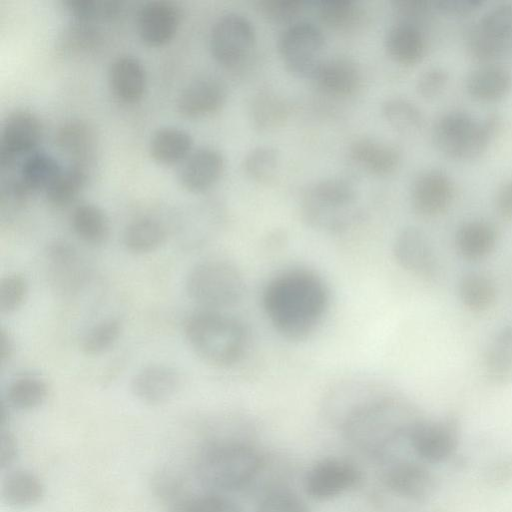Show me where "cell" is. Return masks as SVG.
I'll return each mask as SVG.
<instances>
[{
  "label": "cell",
  "mask_w": 512,
  "mask_h": 512,
  "mask_svg": "<svg viewBox=\"0 0 512 512\" xmlns=\"http://www.w3.org/2000/svg\"><path fill=\"white\" fill-rule=\"evenodd\" d=\"M324 280L306 268H292L272 277L262 293L269 322L284 338L299 341L321 324L329 307Z\"/></svg>",
  "instance_id": "cell-1"
},
{
  "label": "cell",
  "mask_w": 512,
  "mask_h": 512,
  "mask_svg": "<svg viewBox=\"0 0 512 512\" xmlns=\"http://www.w3.org/2000/svg\"><path fill=\"white\" fill-rule=\"evenodd\" d=\"M423 418L416 407L390 389L369 399L340 423L346 438L366 452H386L406 440Z\"/></svg>",
  "instance_id": "cell-2"
},
{
  "label": "cell",
  "mask_w": 512,
  "mask_h": 512,
  "mask_svg": "<svg viewBox=\"0 0 512 512\" xmlns=\"http://www.w3.org/2000/svg\"><path fill=\"white\" fill-rule=\"evenodd\" d=\"M184 334L193 352L218 367L236 364L247 346V332L240 321L223 311L200 309L191 314Z\"/></svg>",
  "instance_id": "cell-3"
},
{
  "label": "cell",
  "mask_w": 512,
  "mask_h": 512,
  "mask_svg": "<svg viewBox=\"0 0 512 512\" xmlns=\"http://www.w3.org/2000/svg\"><path fill=\"white\" fill-rule=\"evenodd\" d=\"M261 465V456L251 445L237 440H219L201 450L196 473L210 491L221 493L247 486Z\"/></svg>",
  "instance_id": "cell-4"
},
{
  "label": "cell",
  "mask_w": 512,
  "mask_h": 512,
  "mask_svg": "<svg viewBox=\"0 0 512 512\" xmlns=\"http://www.w3.org/2000/svg\"><path fill=\"white\" fill-rule=\"evenodd\" d=\"M500 126L497 114L476 118L465 110H449L440 115L432 128L435 147L447 158L469 161L481 156Z\"/></svg>",
  "instance_id": "cell-5"
},
{
  "label": "cell",
  "mask_w": 512,
  "mask_h": 512,
  "mask_svg": "<svg viewBox=\"0 0 512 512\" xmlns=\"http://www.w3.org/2000/svg\"><path fill=\"white\" fill-rule=\"evenodd\" d=\"M356 189L347 179L329 177L317 181L304 193L301 212L311 227L326 232H342L359 217L355 207Z\"/></svg>",
  "instance_id": "cell-6"
},
{
  "label": "cell",
  "mask_w": 512,
  "mask_h": 512,
  "mask_svg": "<svg viewBox=\"0 0 512 512\" xmlns=\"http://www.w3.org/2000/svg\"><path fill=\"white\" fill-rule=\"evenodd\" d=\"M185 289L188 297L201 309L223 311L242 298L244 279L230 262L209 259L190 269Z\"/></svg>",
  "instance_id": "cell-7"
},
{
  "label": "cell",
  "mask_w": 512,
  "mask_h": 512,
  "mask_svg": "<svg viewBox=\"0 0 512 512\" xmlns=\"http://www.w3.org/2000/svg\"><path fill=\"white\" fill-rule=\"evenodd\" d=\"M277 47L284 67L290 74L298 78H311L323 61L325 37L315 24L296 21L282 31Z\"/></svg>",
  "instance_id": "cell-8"
},
{
  "label": "cell",
  "mask_w": 512,
  "mask_h": 512,
  "mask_svg": "<svg viewBox=\"0 0 512 512\" xmlns=\"http://www.w3.org/2000/svg\"><path fill=\"white\" fill-rule=\"evenodd\" d=\"M256 43L253 23L238 12L222 14L214 22L209 46L214 60L227 69L241 66L251 55Z\"/></svg>",
  "instance_id": "cell-9"
},
{
  "label": "cell",
  "mask_w": 512,
  "mask_h": 512,
  "mask_svg": "<svg viewBox=\"0 0 512 512\" xmlns=\"http://www.w3.org/2000/svg\"><path fill=\"white\" fill-rule=\"evenodd\" d=\"M460 441V424L454 416L421 418L411 429L407 442L426 464H441L453 457Z\"/></svg>",
  "instance_id": "cell-10"
},
{
  "label": "cell",
  "mask_w": 512,
  "mask_h": 512,
  "mask_svg": "<svg viewBox=\"0 0 512 512\" xmlns=\"http://www.w3.org/2000/svg\"><path fill=\"white\" fill-rule=\"evenodd\" d=\"M43 137L40 118L30 110L17 109L4 120L0 137V166H12L17 159L35 152Z\"/></svg>",
  "instance_id": "cell-11"
},
{
  "label": "cell",
  "mask_w": 512,
  "mask_h": 512,
  "mask_svg": "<svg viewBox=\"0 0 512 512\" xmlns=\"http://www.w3.org/2000/svg\"><path fill=\"white\" fill-rule=\"evenodd\" d=\"M360 479L361 473L353 463L338 458H325L307 471L304 488L311 498L327 500L354 488Z\"/></svg>",
  "instance_id": "cell-12"
},
{
  "label": "cell",
  "mask_w": 512,
  "mask_h": 512,
  "mask_svg": "<svg viewBox=\"0 0 512 512\" xmlns=\"http://www.w3.org/2000/svg\"><path fill=\"white\" fill-rule=\"evenodd\" d=\"M455 197V184L445 171L430 168L421 171L410 187V204L422 217H436L445 213Z\"/></svg>",
  "instance_id": "cell-13"
},
{
  "label": "cell",
  "mask_w": 512,
  "mask_h": 512,
  "mask_svg": "<svg viewBox=\"0 0 512 512\" xmlns=\"http://www.w3.org/2000/svg\"><path fill=\"white\" fill-rule=\"evenodd\" d=\"M386 487L406 500L424 503L436 493L437 478L422 461L398 460L388 466L383 475Z\"/></svg>",
  "instance_id": "cell-14"
},
{
  "label": "cell",
  "mask_w": 512,
  "mask_h": 512,
  "mask_svg": "<svg viewBox=\"0 0 512 512\" xmlns=\"http://www.w3.org/2000/svg\"><path fill=\"white\" fill-rule=\"evenodd\" d=\"M384 382L367 375H355L339 380L327 391L324 407L339 424L352 411L374 396L386 391Z\"/></svg>",
  "instance_id": "cell-15"
},
{
  "label": "cell",
  "mask_w": 512,
  "mask_h": 512,
  "mask_svg": "<svg viewBox=\"0 0 512 512\" xmlns=\"http://www.w3.org/2000/svg\"><path fill=\"white\" fill-rule=\"evenodd\" d=\"M393 255L402 269L415 276L431 279L437 274L438 262L432 245L417 227H405L397 234Z\"/></svg>",
  "instance_id": "cell-16"
},
{
  "label": "cell",
  "mask_w": 512,
  "mask_h": 512,
  "mask_svg": "<svg viewBox=\"0 0 512 512\" xmlns=\"http://www.w3.org/2000/svg\"><path fill=\"white\" fill-rule=\"evenodd\" d=\"M181 23V10L173 2L156 0L142 5L137 15V31L148 46L159 47L170 42Z\"/></svg>",
  "instance_id": "cell-17"
},
{
  "label": "cell",
  "mask_w": 512,
  "mask_h": 512,
  "mask_svg": "<svg viewBox=\"0 0 512 512\" xmlns=\"http://www.w3.org/2000/svg\"><path fill=\"white\" fill-rule=\"evenodd\" d=\"M61 171L52 155L35 151L25 157L17 177L8 183V195L16 202H23L37 191L45 192Z\"/></svg>",
  "instance_id": "cell-18"
},
{
  "label": "cell",
  "mask_w": 512,
  "mask_h": 512,
  "mask_svg": "<svg viewBox=\"0 0 512 512\" xmlns=\"http://www.w3.org/2000/svg\"><path fill=\"white\" fill-rule=\"evenodd\" d=\"M227 91L224 84L210 76L191 81L182 89L176 101L178 113L197 119L217 113L225 105Z\"/></svg>",
  "instance_id": "cell-19"
},
{
  "label": "cell",
  "mask_w": 512,
  "mask_h": 512,
  "mask_svg": "<svg viewBox=\"0 0 512 512\" xmlns=\"http://www.w3.org/2000/svg\"><path fill=\"white\" fill-rule=\"evenodd\" d=\"M180 383V375L174 368L151 364L135 373L131 380V391L144 404L160 405L174 397Z\"/></svg>",
  "instance_id": "cell-20"
},
{
  "label": "cell",
  "mask_w": 512,
  "mask_h": 512,
  "mask_svg": "<svg viewBox=\"0 0 512 512\" xmlns=\"http://www.w3.org/2000/svg\"><path fill=\"white\" fill-rule=\"evenodd\" d=\"M224 167L225 160L219 150L203 147L193 151L182 163L179 182L189 192H204L218 182Z\"/></svg>",
  "instance_id": "cell-21"
},
{
  "label": "cell",
  "mask_w": 512,
  "mask_h": 512,
  "mask_svg": "<svg viewBox=\"0 0 512 512\" xmlns=\"http://www.w3.org/2000/svg\"><path fill=\"white\" fill-rule=\"evenodd\" d=\"M58 150L71 164L90 169L97 151L98 138L94 127L82 119L63 122L55 132Z\"/></svg>",
  "instance_id": "cell-22"
},
{
  "label": "cell",
  "mask_w": 512,
  "mask_h": 512,
  "mask_svg": "<svg viewBox=\"0 0 512 512\" xmlns=\"http://www.w3.org/2000/svg\"><path fill=\"white\" fill-rule=\"evenodd\" d=\"M323 93L345 98L354 95L361 86L362 75L350 58L333 57L323 60L311 77Z\"/></svg>",
  "instance_id": "cell-23"
},
{
  "label": "cell",
  "mask_w": 512,
  "mask_h": 512,
  "mask_svg": "<svg viewBox=\"0 0 512 512\" xmlns=\"http://www.w3.org/2000/svg\"><path fill=\"white\" fill-rule=\"evenodd\" d=\"M109 87L114 97L125 104L140 101L147 87V74L143 63L132 55L116 57L108 71Z\"/></svg>",
  "instance_id": "cell-24"
},
{
  "label": "cell",
  "mask_w": 512,
  "mask_h": 512,
  "mask_svg": "<svg viewBox=\"0 0 512 512\" xmlns=\"http://www.w3.org/2000/svg\"><path fill=\"white\" fill-rule=\"evenodd\" d=\"M349 156L355 164L377 177L393 174L401 162V153L396 146L372 137L355 139L350 145Z\"/></svg>",
  "instance_id": "cell-25"
},
{
  "label": "cell",
  "mask_w": 512,
  "mask_h": 512,
  "mask_svg": "<svg viewBox=\"0 0 512 512\" xmlns=\"http://www.w3.org/2000/svg\"><path fill=\"white\" fill-rule=\"evenodd\" d=\"M510 70L500 62L480 63L466 76L465 90L474 100L483 103L496 102L510 91Z\"/></svg>",
  "instance_id": "cell-26"
},
{
  "label": "cell",
  "mask_w": 512,
  "mask_h": 512,
  "mask_svg": "<svg viewBox=\"0 0 512 512\" xmlns=\"http://www.w3.org/2000/svg\"><path fill=\"white\" fill-rule=\"evenodd\" d=\"M384 44L390 58L404 66L419 63L427 50L423 27L401 21H397L387 30Z\"/></svg>",
  "instance_id": "cell-27"
},
{
  "label": "cell",
  "mask_w": 512,
  "mask_h": 512,
  "mask_svg": "<svg viewBox=\"0 0 512 512\" xmlns=\"http://www.w3.org/2000/svg\"><path fill=\"white\" fill-rule=\"evenodd\" d=\"M1 499L9 508L26 510L38 505L45 496V485L33 471L23 468L7 471L1 482Z\"/></svg>",
  "instance_id": "cell-28"
},
{
  "label": "cell",
  "mask_w": 512,
  "mask_h": 512,
  "mask_svg": "<svg viewBox=\"0 0 512 512\" xmlns=\"http://www.w3.org/2000/svg\"><path fill=\"white\" fill-rule=\"evenodd\" d=\"M497 239L498 232L493 223L485 219H471L458 227L455 245L462 258L477 261L494 250Z\"/></svg>",
  "instance_id": "cell-29"
},
{
  "label": "cell",
  "mask_w": 512,
  "mask_h": 512,
  "mask_svg": "<svg viewBox=\"0 0 512 512\" xmlns=\"http://www.w3.org/2000/svg\"><path fill=\"white\" fill-rule=\"evenodd\" d=\"M468 27L485 43L506 51L512 37V3L490 7Z\"/></svg>",
  "instance_id": "cell-30"
},
{
  "label": "cell",
  "mask_w": 512,
  "mask_h": 512,
  "mask_svg": "<svg viewBox=\"0 0 512 512\" xmlns=\"http://www.w3.org/2000/svg\"><path fill=\"white\" fill-rule=\"evenodd\" d=\"M191 135L177 127L158 129L150 139L151 158L162 165H175L184 162L192 153Z\"/></svg>",
  "instance_id": "cell-31"
},
{
  "label": "cell",
  "mask_w": 512,
  "mask_h": 512,
  "mask_svg": "<svg viewBox=\"0 0 512 512\" xmlns=\"http://www.w3.org/2000/svg\"><path fill=\"white\" fill-rule=\"evenodd\" d=\"M252 126L259 132H270L284 125L290 115L288 101L277 93L264 90L255 94L249 105Z\"/></svg>",
  "instance_id": "cell-32"
},
{
  "label": "cell",
  "mask_w": 512,
  "mask_h": 512,
  "mask_svg": "<svg viewBox=\"0 0 512 512\" xmlns=\"http://www.w3.org/2000/svg\"><path fill=\"white\" fill-rule=\"evenodd\" d=\"M71 226L79 239L89 245H100L109 236V220L95 204L81 203L71 213Z\"/></svg>",
  "instance_id": "cell-33"
},
{
  "label": "cell",
  "mask_w": 512,
  "mask_h": 512,
  "mask_svg": "<svg viewBox=\"0 0 512 512\" xmlns=\"http://www.w3.org/2000/svg\"><path fill=\"white\" fill-rule=\"evenodd\" d=\"M122 239L125 248L131 253H151L165 242L166 230L157 219L140 217L126 226Z\"/></svg>",
  "instance_id": "cell-34"
},
{
  "label": "cell",
  "mask_w": 512,
  "mask_h": 512,
  "mask_svg": "<svg viewBox=\"0 0 512 512\" xmlns=\"http://www.w3.org/2000/svg\"><path fill=\"white\" fill-rule=\"evenodd\" d=\"M89 169L70 164L62 169L60 174L45 191V197L50 205L61 208L73 203L85 187Z\"/></svg>",
  "instance_id": "cell-35"
},
{
  "label": "cell",
  "mask_w": 512,
  "mask_h": 512,
  "mask_svg": "<svg viewBox=\"0 0 512 512\" xmlns=\"http://www.w3.org/2000/svg\"><path fill=\"white\" fill-rule=\"evenodd\" d=\"M458 294L467 309L482 312L494 304L497 292L490 277L480 272H469L460 279Z\"/></svg>",
  "instance_id": "cell-36"
},
{
  "label": "cell",
  "mask_w": 512,
  "mask_h": 512,
  "mask_svg": "<svg viewBox=\"0 0 512 512\" xmlns=\"http://www.w3.org/2000/svg\"><path fill=\"white\" fill-rule=\"evenodd\" d=\"M48 387L37 376L23 375L12 380L7 386L6 403L19 411H31L46 400Z\"/></svg>",
  "instance_id": "cell-37"
},
{
  "label": "cell",
  "mask_w": 512,
  "mask_h": 512,
  "mask_svg": "<svg viewBox=\"0 0 512 512\" xmlns=\"http://www.w3.org/2000/svg\"><path fill=\"white\" fill-rule=\"evenodd\" d=\"M381 114L394 130L402 134L416 133L424 123L421 109L413 101L403 97H391L383 101Z\"/></svg>",
  "instance_id": "cell-38"
},
{
  "label": "cell",
  "mask_w": 512,
  "mask_h": 512,
  "mask_svg": "<svg viewBox=\"0 0 512 512\" xmlns=\"http://www.w3.org/2000/svg\"><path fill=\"white\" fill-rule=\"evenodd\" d=\"M279 165V151L268 145L251 149L243 159V170L246 176L260 184L272 182L277 175Z\"/></svg>",
  "instance_id": "cell-39"
},
{
  "label": "cell",
  "mask_w": 512,
  "mask_h": 512,
  "mask_svg": "<svg viewBox=\"0 0 512 512\" xmlns=\"http://www.w3.org/2000/svg\"><path fill=\"white\" fill-rule=\"evenodd\" d=\"M483 370L489 382L502 386L512 381V348L494 340L483 356Z\"/></svg>",
  "instance_id": "cell-40"
},
{
  "label": "cell",
  "mask_w": 512,
  "mask_h": 512,
  "mask_svg": "<svg viewBox=\"0 0 512 512\" xmlns=\"http://www.w3.org/2000/svg\"><path fill=\"white\" fill-rule=\"evenodd\" d=\"M316 6L322 22L336 30L353 27L361 17L360 6L350 0H321Z\"/></svg>",
  "instance_id": "cell-41"
},
{
  "label": "cell",
  "mask_w": 512,
  "mask_h": 512,
  "mask_svg": "<svg viewBox=\"0 0 512 512\" xmlns=\"http://www.w3.org/2000/svg\"><path fill=\"white\" fill-rule=\"evenodd\" d=\"M122 333V323L117 318L104 319L92 326L81 340L86 355L96 356L111 349Z\"/></svg>",
  "instance_id": "cell-42"
},
{
  "label": "cell",
  "mask_w": 512,
  "mask_h": 512,
  "mask_svg": "<svg viewBox=\"0 0 512 512\" xmlns=\"http://www.w3.org/2000/svg\"><path fill=\"white\" fill-rule=\"evenodd\" d=\"M168 512H242L238 505L218 492L181 497L173 502Z\"/></svg>",
  "instance_id": "cell-43"
},
{
  "label": "cell",
  "mask_w": 512,
  "mask_h": 512,
  "mask_svg": "<svg viewBox=\"0 0 512 512\" xmlns=\"http://www.w3.org/2000/svg\"><path fill=\"white\" fill-rule=\"evenodd\" d=\"M100 40V31L94 23L75 21L63 33L59 48L64 54H82L97 47Z\"/></svg>",
  "instance_id": "cell-44"
},
{
  "label": "cell",
  "mask_w": 512,
  "mask_h": 512,
  "mask_svg": "<svg viewBox=\"0 0 512 512\" xmlns=\"http://www.w3.org/2000/svg\"><path fill=\"white\" fill-rule=\"evenodd\" d=\"M65 6L75 21L91 23L115 16L121 10V4L116 1L69 0Z\"/></svg>",
  "instance_id": "cell-45"
},
{
  "label": "cell",
  "mask_w": 512,
  "mask_h": 512,
  "mask_svg": "<svg viewBox=\"0 0 512 512\" xmlns=\"http://www.w3.org/2000/svg\"><path fill=\"white\" fill-rule=\"evenodd\" d=\"M28 294V281L23 274L11 273L0 282V312L9 315L17 311Z\"/></svg>",
  "instance_id": "cell-46"
},
{
  "label": "cell",
  "mask_w": 512,
  "mask_h": 512,
  "mask_svg": "<svg viewBox=\"0 0 512 512\" xmlns=\"http://www.w3.org/2000/svg\"><path fill=\"white\" fill-rule=\"evenodd\" d=\"M306 2L300 0H260L257 8L261 15L274 24H292L304 11Z\"/></svg>",
  "instance_id": "cell-47"
},
{
  "label": "cell",
  "mask_w": 512,
  "mask_h": 512,
  "mask_svg": "<svg viewBox=\"0 0 512 512\" xmlns=\"http://www.w3.org/2000/svg\"><path fill=\"white\" fill-rule=\"evenodd\" d=\"M256 512H310L306 503L287 489L267 492L258 502Z\"/></svg>",
  "instance_id": "cell-48"
},
{
  "label": "cell",
  "mask_w": 512,
  "mask_h": 512,
  "mask_svg": "<svg viewBox=\"0 0 512 512\" xmlns=\"http://www.w3.org/2000/svg\"><path fill=\"white\" fill-rule=\"evenodd\" d=\"M449 73L446 68L435 65L426 68L417 78L415 89L424 99H433L439 96L446 88Z\"/></svg>",
  "instance_id": "cell-49"
},
{
  "label": "cell",
  "mask_w": 512,
  "mask_h": 512,
  "mask_svg": "<svg viewBox=\"0 0 512 512\" xmlns=\"http://www.w3.org/2000/svg\"><path fill=\"white\" fill-rule=\"evenodd\" d=\"M397 21L424 27V23L434 13L432 1L397 0L392 2Z\"/></svg>",
  "instance_id": "cell-50"
},
{
  "label": "cell",
  "mask_w": 512,
  "mask_h": 512,
  "mask_svg": "<svg viewBox=\"0 0 512 512\" xmlns=\"http://www.w3.org/2000/svg\"><path fill=\"white\" fill-rule=\"evenodd\" d=\"M483 479L493 488L512 487V453L491 461L483 471Z\"/></svg>",
  "instance_id": "cell-51"
},
{
  "label": "cell",
  "mask_w": 512,
  "mask_h": 512,
  "mask_svg": "<svg viewBox=\"0 0 512 512\" xmlns=\"http://www.w3.org/2000/svg\"><path fill=\"white\" fill-rule=\"evenodd\" d=\"M434 12L447 16L462 17L473 14L483 5L482 0H435L432 1Z\"/></svg>",
  "instance_id": "cell-52"
},
{
  "label": "cell",
  "mask_w": 512,
  "mask_h": 512,
  "mask_svg": "<svg viewBox=\"0 0 512 512\" xmlns=\"http://www.w3.org/2000/svg\"><path fill=\"white\" fill-rule=\"evenodd\" d=\"M0 447L1 471H9L18 458L19 447L15 435L5 427H2Z\"/></svg>",
  "instance_id": "cell-53"
},
{
  "label": "cell",
  "mask_w": 512,
  "mask_h": 512,
  "mask_svg": "<svg viewBox=\"0 0 512 512\" xmlns=\"http://www.w3.org/2000/svg\"><path fill=\"white\" fill-rule=\"evenodd\" d=\"M497 213L503 219H512V178L506 180L497 190L494 199Z\"/></svg>",
  "instance_id": "cell-54"
},
{
  "label": "cell",
  "mask_w": 512,
  "mask_h": 512,
  "mask_svg": "<svg viewBox=\"0 0 512 512\" xmlns=\"http://www.w3.org/2000/svg\"><path fill=\"white\" fill-rule=\"evenodd\" d=\"M0 340V358L1 362L4 363L9 360L13 354L14 342L11 335L5 329L1 330Z\"/></svg>",
  "instance_id": "cell-55"
},
{
  "label": "cell",
  "mask_w": 512,
  "mask_h": 512,
  "mask_svg": "<svg viewBox=\"0 0 512 512\" xmlns=\"http://www.w3.org/2000/svg\"><path fill=\"white\" fill-rule=\"evenodd\" d=\"M495 340L512 348V325L502 327L496 334Z\"/></svg>",
  "instance_id": "cell-56"
}]
</instances>
